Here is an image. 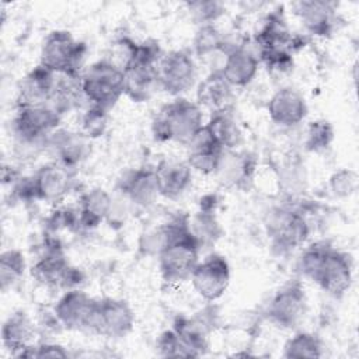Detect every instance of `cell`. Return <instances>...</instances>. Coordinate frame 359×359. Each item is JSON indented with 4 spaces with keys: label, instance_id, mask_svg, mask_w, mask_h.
<instances>
[{
    "label": "cell",
    "instance_id": "cell-32",
    "mask_svg": "<svg viewBox=\"0 0 359 359\" xmlns=\"http://www.w3.org/2000/svg\"><path fill=\"white\" fill-rule=\"evenodd\" d=\"M334 140V126L330 121L317 119L309 123L306 130L304 146L309 151L320 153L330 147Z\"/></svg>",
    "mask_w": 359,
    "mask_h": 359
},
{
    "label": "cell",
    "instance_id": "cell-27",
    "mask_svg": "<svg viewBox=\"0 0 359 359\" xmlns=\"http://www.w3.org/2000/svg\"><path fill=\"white\" fill-rule=\"evenodd\" d=\"M206 125L224 150L234 149L241 140V132L231 114V109L212 112V116Z\"/></svg>",
    "mask_w": 359,
    "mask_h": 359
},
{
    "label": "cell",
    "instance_id": "cell-22",
    "mask_svg": "<svg viewBox=\"0 0 359 359\" xmlns=\"http://www.w3.org/2000/svg\"><path fill=\"white\" fill-rule=\"evenodd\" d=\"M119 189L135 205L150 206L158 195L154 168L140 167L126 172L123 178L119 180Z\"/></svg>",
    "mask_w": 359,
    "mask_h": 359
},
{
    "label": "cell",
    "instance_id": "cell-34",
    "mask_svg": "<svg viewBox=\"0 0 359 359\" xmlns=\"http://www.w3.org/2000/svg\"><path fill=\"white\" fill-rule=\"evenodd\" d=\"M108 111L91 105L81 116V130L83 135L95 139L104 135L107 129V118H108Z\"/></svg>",
    "mask_w": 359,
    "mask_h": 359
},
{
    "label": "cell",
    "instance_id": "cell-4",
    "mask_svg": "<svg viewBox=\"0 0 359 359\" xmlns=\"http://www.w3.org/2000/svg\"><path fill=\"white\" fill-rule=\"evenodd\" d=\"M86 52V43L76 41L69 31L56 29L49 32L41 45L39 65L55 74L81 76L80 67Z\"/></svg>",
    "mask_w": 359,
    "mask_h": 359
},
{
    "label": "cell",
    "instance_id": "cell-16",
    "mask_svg": "<svg viewBox=\"0 0 359 359\" xmlns=\"http://www.w3.org/2000/svg\"><path fill=\"white\" fill-rule=\"evenodd\" d=\"M271 121L279 126H294L307 115L304 97L292 87H282L272 94L266 105Z\"/></svg>",
    "mask_w": 359,
    "mask_h": 359
},
{
    "label": "cell",
    "instance_id": "cell-40",
    "mask_svg": "<svg viewBox=\"0 0 359 359\" xmlns=\"http://www.w3.org/2000/svg\"><path fill=\"white\" fill-rule=\"evenodd\" d=\"M157 348L161 356H170V358H187L185 351L181 345V341L174 330L164 331L158 339H157Z\"/></svg>",
    "mask_w": 359,
    "mask_h": 359
},
{
    "label": "cell",
    "instance_id": "cell-8",
    "mask_svg": "<svg viewBox=\"0 0 359 359\" xmlns=\"http://www.w3.org/2000/svg\"><path fill=\"white\" fill-rule=\"evenodd\" d=\"M196 80L194 57L187 50H170L157 63L158 87L165 93L178 97L192 88Z\"/></svg>",
    "mask_w": 359,
    "mask_h": 359
},
{
    "label": "cell",
    "instance_id": "cell-26",
    "mask_svg": "<svg viewBox=\"0 0 359 359\" xmlns=\"http://www.w3.org/2000/svg\"><path fill=\"white\" fill-rule=\"evenodd\" d=\"M189 229V222L187 216H178L168 223L149 230L142 234L139 240V250L146 255H157L164 250V247L175 238L178 234Z\"/></svg>",
    "mask_w": 359,
    "mask_h": 359
},
{
    "label": "cell",
    "instance_id": "cell-7",
    "mask_svg": "<svg viewBox=\"0 0 359 359\" xmlns=\"http://www.w3.org/2000/svg\"><path fill=\"white\" fill-rule=\"evenodd\" d=\"M60 114L48 105H17L13 130L21 144H46L57 129Z\"/></svg>",
    "mask_w": 359,
    "mask_h": 359
},
{
    "label": "cell",
    "instance_id": "cell-15",
    "mask_svg": "<svg viewBox=\"0 0 359 359\" xmlns=\"http://www.w3.org/2000/svg\"><path fill=\"white\" fill-rule=\"evenodd\" d=\"M188 146L187 163L195 171L202 174H213L217 171L224 149L217 142L206 123L195 133Z\"/></svg>",
    "mask_w": 359,
    "mask_h": 359
},
{
    "label": "cell",
    "instance_id": "cell-30",
    "mask_svg": "<svg viewBox=\"0 0 359 359\" xmlns=\"http://www.w3.org/2000/svg\"><path fill=\"white\" fill-rule=\"evenodd\" d=\"M285 358H321L323 356V344L321 339L311 332H296L289 338L283 346Z\"/></svg>",
    "mask_w": 359,
    "mask_h": 359
},
{
    "label": "cell",
    "instance_id": "cell-33",
    "mask_svg": "<svg viewBox=\"0 0 359 359\" xmlns=\"http://www.w3.org/2000/svg\"><path fill=\"white\" fill-rule=\"evenodd\" d=\"M328 247H330V244L325 241H318V243L309 245L299 257V261H297L299 271L304 276H307L309 279L313 280Z\"/></svg>",
    "mask_w": 359,
    "mask_h": 359
},
{
    "label": "cell",
    "instance_id": "cell-24",
    "mask_svg": "<svg viewBox=\"0 0 359 359\" xmlns=\"http://www.w3.org/2000/svg\"><path fill=\"white\" fill-rule=\"evenodd\" d=\"M34 337V325L28 314L22 310L10 314L1 325L3 346L13 355L18 356L27 346H29Z\"/></svg>",
    "mask_w": 359,
    "mask_h": 359
},
{
    "label": "cell",
    "instance_id": "cell-28",
    "mask_svg": "<svg viewBox=\"0 0 359 359\" xmlns=\"http://www.w3.org/2000/svg\"><path fill=\"white\" fill-rule=\"evenodd\" d=\"M230 153V150H229ZM230 158L226 156V150L223 153L220 165L216 172H222L227 181L234 185H241L247 180H251L255 163L247 153H230Z\"/></svg>",
    "mask_w": 359,
    "mask_h": 359
},
{
    "label": "cell",
    "instance_id": "cell-9",
    "mask_svg": "<svg viewBox=\"0 0 359 359\" xmlns=\"http://www.w3.org/2000/svg\"><path fill=\"white\" fill-rule=\"evenodd\" d=\"M307 310L304 287L299 280L282 286L269 300L265 314L266 318L280 328H294Z\"/></svg>",
    "mask_w": 359,
    "mask_h": 359
},
{
    "label": "cell",
    "instance_id": "cell-18",
    "mask_svg": "<svg viewBox=\"0 0 359 359\" xmlns=\"http://www.w3.org/2000/svg\"><path fill=\"white\" fill-rule=\"evenodd\" d=\"M70 266L72 265L67 262L60 244L50 240L41 257L34 264L31 273L42 285L65 287Z\"/></svg>",
    "mask_w": 359,
    "mask_h": 359
},
{
    "label": "cell",
    "instance_id": "cell-6",
    "mask_svg": "<svg viewBox=\"0 0 359 359\" xmlns=\"http://www.w3.org/2000/svg\"><path fill=\"white\" fill-rule=\"evenodd\" d=\"M265 230L271 244L279 252H287L302 245L310 233L303 213L287 206L273 208L265 220Z\"/></svg>",
    "mask_w": 359,
    "mask_h": 359
},
{
    "label": "cell",
    "instance_id": "cell-1",
    "mask_svg": "<svg viewBox=\"0 0 359 359\" xmlns=\"http://www.w3.org/2000/svg\"><path fill=\"white\" fill-rule=\"evenodd\" d=\"M202 126L201 107L178 97L160 108L151 122V132L157 142H177L187 146Z\"/></svg>",
    "mask_w": 359,
    "mask_h": 359
},
{
    "label": "cell",
    "instance_id": "cell-21",
    "mask_svg": "<svg viewBox=\"0 0 359 359\" xmlns=\"http://www.w3.org/2000/svg\"><path fill=\"white\" fill-rule=\"evenodd\" d=\"M258 57L245 48H230L226 52L224 63L220 69L223 77L231 87H245L258 72Z\"/></svg>",
    "mask_w": 359,
    "mask_h": 359
},
{
    "label": "cell",
    "instance_id": "cell-36",
    "mask_svg": "<svg viewBox=\"0 0 359 359\" xmlns=\"http://www.w3.org/2000/svg\"><path fill=\"white\" fill-rule=\"evenodd\" d=\"M187 7L201 25L213 24L224 13V6L219 1H191L187 3Z\"/></svg>",
    "mask_w": 359,
    "mask_h": 359
},
{
    "label": "cell",
    "instance_id": "cell-19",
    "mask_svg": "<svg viewBox=\"0 0 359 359\" xmlns=\"http://www.w3.org/2000/svg\"><path fill=\"white\" fill-rule=\"evenodd\" d=\"M158 195L167 199L180 198L192 184V168L187 161L163 160L154 167Z\"/></svg>",
    "mask_w": 359,
    "mask_h": 359
},
{
    "label": "cell",
    "instance_id": "cell-38",
    "mask_svg": "<svg viewBox=\"0 0 359 359\" xmlns=\"http://www.w3.org/2000/svg\"><path fill=\"white\" fill-rule=\"evenodd\" d=\"M259 57L271 70L287 72L293 66V59L287 49H262L259 50Z\"/></svg>",
    "mask_w": 359,
    "mask_h": 359
},
{
    "label": "cell",
    "instance_id": "cell-13",
    "mask_svg": "<svg viewBox=\"0 0 359 359\" xmlns=\"http://www.w3.org/2000/svg\"><path fill=\"white\" fill-rule=\"evenodd\" d=\"M97 300L77 287L69 289L59 297L53 307L55 318L66 330H90Z\"/></svg>",
    "mask_w": 359,
    "mask_h": 359
},
{
    "label": "cell",
    "instance_id": "cell-39",
    "mask_svg": "<svg viewBox=\"0 0 359 359\" xmlns=\"http://www.w3.org/2000/svg\"><path fill=\"white\" fill-rule=\"evenodd\" d=\"M67 356H69V352L62 345L52 344V342L29 345L21 353H18V358H67Z\"/></svg>",
    "mask_w": 359,
    "mask_h": 359
},
{
    "label": "cell",
    "instance_id": "cell-29",
    "mask_svg": "<svg viewBox=\"0 0 359 359\" xmlns=\"http://www.w3.org/2000/svg\"><path fill=\"white\" fill-rule=\"evenodd\" d=\"M27 264L20 250H6L0 255V289L7 292L13 289L24 276Z\"/></svg>",
    "mask_w": 359,
    "mask_h": 359
},
{
    "label": "cell",
    "instance_id": "cell-25",
    "mask_svg": "<svg viewBox=\"0 0 359 359\" xmlns=\"http://www.w3.org/2000/svg\"><path fill=\"white\" fill-rule=\"evenodd\" d=\"M112 199L102 188L87 191L80 199L79 208V227L95 229L111 213Z\"/></svg>",
    "mask_w": 359,
    "mask_h": 359
},
{
    "label": "cell",
    "instance_id": "cell-31",
    "mask_svg": "<svg viewBox=\"0 0 359 359\" xmlns=\"http://www.w3.org/2000/svg\"><path fill=\"white\" fill-rule=\"evenodd\" d=\"M224 38L222 32L215 27V24L201 25L192 41L194 53L199 57H205L215 52L224 50Z\"/></svg>",
    "mask_w": 359,
    "mask_h": 359
},
{
    "label": "cell",
    "instance_id": "cell-23",
    "mask_svg": "<svg viewBox=\"0 0 359 359\" xmlns=\"http://www.w3.org/2000/svg\"><path fill=\"white\" fill-rule=\"evenodd\" d=\"M198 105L209 108L212 112L231 109L233 87L226 81L220 70L209 73L196 88Z\"/></svg>",
    "mask_w": 359,
    "mask_h": 359
},
{
    "label": "cell",
    "instance_id": "cell-5",
    "mask_svg": "<svg viewBox=\"0 0 359 359\" xmlns=\"http://www.w3.org/2000/svg\"><path fill=\"white\" fill-rule=\"evenodd\" d=\"M201 245L191 227L172 238L158 254L160 273L165 282H182L191 278L199 262Z\"/></svg>",
    "mask_w": 359,
    "mask_h": 359
},
{
    "label": "cell",
    "instance_id": "cell-2",
    "mask_svg": "<svg viewBox=\"0 0 359 359\" xmlns=\"http://www.w3.org/2000/svg\"><path fill=\"white\" fill-rule=\"evenodd\" d=\"M163 56L157 41L147 39L137 43L130 59L123 66L125 76V95L133 102L147 101L156 87L157 63Z\"/></svg>",
    "mask_w": 359,
    "mask_h": 359
},
{
    "label": "cell",
    "instance_id": "cell-17",
    "mask_svg": "<svg viewBox=\"0 0 359 359\" xmlns=\"http://www.w3.org/2000/svg\"><path fill=\"white\" fill-rule=\"evenodd\" d=\"M57 74L38 65L18 84L17 105H48L52 100Z\"/></svg>",
    "mask_w": 359,
    "mask_h": 359
},
{
    "label": "cell",
    "instance_id": "cell-11",
    "mask_svg": "<svg viewBox=\"0 0 359 359\" xmlns=\"http://www.w3.org/2000/svg\"><path fill=\"white\" fill-rule=\"evenodd\" d=\"M195 292L206 302L220 299L230 283V266L220 254H210L199 261L191 273Z\"/></svg>",
    "mask_w": 359,
    "mask_h": 359
},
{
    "label": "cell",
    "instance_id": "cell-35",
    "mask_svg": "<svg viewBox=\"0 0 359 359\" xmlns=\"http://www.w3.org/2000/svg\"><path fill=\"white\" fill-rule=\"evenodd\" d=\"M189 227H191V224H189ZM191 231L196 237L201 247L203 243L215 241V238L219 237L217 222L209 213V209H203L199 212V215L195 217V220L192 223Z\"/></svg>",
    "mask_w": 359,
    "mask_h": 359
},
{
    "label": "cell",
    "instance_id": "cell-10",
    "mask_svg": "<svg viewBox=\"0 0 359 359\" xmlns=\"http://www.w3.org/2000/svg\"><path fill=\"white\" fill-rule=\"evenodd\" d=\"M135 325V313L123 299L104 297L97 300V309L90 331L105 338H122Z\"/></svg>",
    "mask_w": 359,
    "mask_h": 359
},
{
    "label": "cell",
    "instance_id": "cell-12",
    "mask_svg": "<svg viewBox=\"0 0 359 359\" xmlns=\"http://www.w3.org/2000/svg\"><path fill=\"white\" fill-rule=\"evenodd\" d=\"M352 278L353 272L351 257L330 245L313 278V282H316L328 294L341 297L351 287Z\"/></svg>",
    "mask_w": 359,
    "mask_h": 359
},
{
    "label": "cell",
    "instance_id": "cell-37",
    "mask_svg": "<svg viewBox=\"0 0 359 359\" xmlns=\"http://www.w3.org/2000/svg\"><path fill=\"white\" fill-rule=\"evenodd\" d=\"M330 189L335 196L345 198L352 195L358 187V175L352 170H338L330 177Z\"/></svg>",
    "mask_w": 359,
    "mask_h": 359
},
{
    "label": "cell",
    "instance_id": "cell-14",
    "mask_svg": "<svg viewBox=\"0 0 359 359\" xmlns=\"http://www.w3.org/2000/svg\"><path fill=\"white\" fill-rule=\"evenodd\" d=\"M74 168L59 161L39 167L32 175L36 201L57 202L65 198L73 187Z\"/></svg>",
    "mask_w": 359,
    "mask_h": 359
},
{
    "label": "cell",
    "instance_id": "cell-20",
    "mask_svg": "<svg viewBox=\"0 0 359 359\" xmlns=\"http://www.w3.org/2000/svg\"><path fill=\"white\" fill-rule=\"evenodd\" d=\"M294 13L302 20V24L313 35L325 36L335 27L337 4L331 1L303 0L293 4Z\"/></svg>",
    "mask_w": 359,
    "mask_h": 359
},
{
    "label": "cell",
    "instance_id": "cell-3",
    "mask_svg": "<svg viewBox=\"0 0 359 359\" xmlns=\"http://www.w3.org/2000/svg\"><path fill=\"white\" fill-rule=\"evenodd\" d=\"M84 98L94 107L109 111L125 95L123 70L104 59L93 63L80 77Z\"/></svg>",
    "mask_w": 359,
    "mask_h": 359
}]
</instances>
